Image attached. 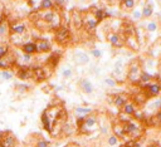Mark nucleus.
I'll return each instance as SVG.
<instances>
[{
	"label": "nucleus",
	"mask_w": 161,
	"mask_h": 147,
	"mask_svg": "<svg viewBox=\"0 0 161 147\" xmlns=\"http://www.w3.org/2000/svg\"><path fill=\"white\" fill-rule=\"evenodd\" d=\"M20 61H21V63H25V64H28V63H31L33 62V55H30V54H23L21 57H20Z\"/></svg>",
	"instance_id": "473e14b6"
},
{
	"label": "nucleus",
	"mask_w": 161,
	"mask_h": 147,
	"mask_svg": "<svg viewBox=\"0 0 161 147\" xmlns=\"http://www.w3.org/2000/svg\"><path fill=\"white\" fill-rule=\"evenodd\" d=\"M120 147H130V145H128V143H126V145H121Z\"/></svg>",
	"instance_id": "c03bdc74"
},
{
	"label": "nucleus",
	"mask_w": 161,
	"mask_h": 147,
	"mask_svg": "<svg viewBox=\"0 0 161 147\" xmlns=\"http://www.w3.org/2000/svg\"><path fill=\"white\" fill-rule=\"evenodd\" d=\"M93 109L91 107H76L74 108V113L77 117H81V116H88V114H92Z\"/></svg>",
	"instance_id": "4be33fe9"
},
{
	"label": "nucleus",
	"mask_w": 161,
	"mask_h": 147,
	"mask_svg": "<svg viewBox=\"0 0 161 147\" xmlns=\"http://www.w3.org/2000/svg\"><path fill=\"white\" fill-rule=\"evenodd\" d=\"M93 16L96 18V20H97V21H102L103 19H106V10H103V9H96Z\"/></svg>",
	"instance_id": "cd10ccee"
},
{
	"label": "nucleus",
	"mask_w": 161,
	"mask_h": 147,
	"mask_svg": "<svg viewBox=\"0 0 161 147\" xmlns=\"http://www.w3.org/2000/svg\"><path fill=\"white\" fill-rule=\"evenodd\" d=\"M8 32H9V24H8V21L2 20V21H0V39H2L3 37H5L8 34Z\"/></svg>",
	"instance_id": "a878e982"
},
{
	"label": "nucleus",
	"mask_w": 161,
	"mask_h": 147,
	"mask_svg": "<svg viewBox=\"0 0 161 147\" xmlns=\"http://www.w3.org/2000/svg\"><path fill=\"white\" fill-rule=\"evenodd\" d=\"M145 29H146V32L147 33H155L157 29H159V23L157 21H155V20H151V21H149L146 25H145Z\"/></svg>",
	"instance_id": "393cba45"
},
{
	"label": "nucleus",
	"mask_w": 161,
	"mask_h": 147,
	"mask_svg": "<svg viewBox=\"0 0 161 147\" xmlns=\"http://www.w3.org/2000/svg\"><path fill=\"white\" fill-rule=\"evenodd\" d=\"M152 80H154V76H152V74H150L147 71H142V72H141L140 82H139L140 85L147 84V83H150V82H152Z\"/></svg>",
	"instance_id": "aec40b11"
},
{
	"label": "nucleus",
	"mask_w": 161,
	"mask_h": 147,
	"mask_svg": "<svg viewBox=\"0 0 161 147\" xmlns=\"http://www.w3.org/2000/svg\"><path fill=\"white\" fill-rule=\"evenodd\" d=\"M137 0H121V8L126 11H132L136 8Z\"/></svg>",
	"instance_id": "6ab92c4d"
},
{
	"label": "nucleus",
	"mask_w": 161,
	"mask_h": 147,
	"mask_svg": "<svg viewBox=\"0 0 161 147\" xmlns=\"http://www.w3.org/2000/svg\"><path fill=\"white\" fill-rule=\"evenodd\" d=\"M131 18L134 20H140L142 19V8H135L131 11Z\"/></svg>",
	"instance_id": "c85d7f7f"
},
{
	"label": "nucleus",
	"mask_w": 161,
	"mask_h": 147,
	"mask_svg": "<svg viewBox=\"0 0 161 147\" xmlns=\"http://www.w3.org/2000/svg\"><path fill=\"white\" fill-rule=\"evenodd\" d=\"M97 127H98V120H97V117H96L93 113L86 116L84 121L78 126L79 132L81 133H86V135L93 132L94 130H97Z\"/></svg>",
	"instance_id": "f257e3e1"
},
{
	"label": "nucleus",
	"mask_w": 161,
	"mask_h": 147,
	"mask_svg": "<svg viewBox=\"0 0 161 147\" xmlns=\"http://www.w3.org/2000/svg\"><path fill=\"white\" fill-rule=\"evenodd\" d=\"M0 143H3L4 146L7 147H17V140L13 135L10 133H7V135H3V133H0Z\"/></svg>",
	"instance_id": "0eeeda50"
},
{
	"label": "nucleus",
	"mask_w": 161,
	"mask_h": 147,
	"mask_svg": "<svg viewBox=\"0 0 161 147\" xmlns=\"http://www.w3.org/2000/svg\"><path fill=\"white\" fill-rule=\"evenodd\" d=\"M91 55L94 57V58H101L102 57V52L98 50V49H92L91 50Z\"/></svg>",
	"instance_id": "ea45409f"
},
{
	"label": "nucleus",
	"mask_w": 161,
	"mask_h": 147,
	"mask_svg": "<svg viewBox=\"0 0 161 147\" xmlns=\"http://www.w3.org/2000/svg\"><path fill=\"white\" fill-rule=\"evenodd\" d=\"M0 147H7V146H4L3 143H0Z\"/></svg>",
	"instance_id": "a18cd8bd"
},
{
	"label": "nucleus",
	"mask_w": 161,
	"mask_h": 147,
	"mask_svg": "<svg viewBox=\"0 0 161 147\" xmlns=\"http://www.w3.org/2000/svg\"><path fill=\"white\" fill-rule=\"evenodd\" d=\"M141 66L139 63V61H134L128 66V71H127V80L131 82L132 84H136L140 82V76H141Z\"/></svg>",
	"instance_id": "20e7f679"
},
{
	"label": "nucleus",
	"mask_w": 161,
	"mask_h": 147,
	"mask_svg": "<svg viewBox=\"0 0 161 147\" xmlns=\"http://www.w3.org/2000/svg\"><path fill=\"white\" fill-rule=\"evenodd\" d=\"M2 20H3V18H0V21H2Z\"/></svg>",
	"instance_id": "49530a36"
},
{
	"label": "nucleus",
	"mask_w": 161,
	"mask_h": 147,
	"mask_svg": "<svg viewBox=\"0 0 161 147\" xmlns=\"http://www.w3.org/2000/svg\"><path fill=\"white\" fill-rule=\"evenodd\" d=\"M66 2H67V0H55L54 4L58 5V7H63L64 4H66Z\"/></svg>",
	"instance_id": "79ce46f5"
},
{
	"label": "nucleus",
	"mask_w": 161,
	"mask_h": 147,
	"mask_svg": "<svg viewBox=\"0 0 161 147\" xmlns=\"http://www.w3.org/2000/svg\"><path fill=\"white\" fill-rule=\"evenodd\" d=\"M14 59H15V57H13L12 54H7L5 57L3 58H0V69H3V71H7L10 66L14 64Z\"/></svg>",
	"instance_id": "1a4fd4ad"
},
{
	"label": "nucleus",
	"mask_w": 161,
	"mask_h": 147,
	"mask_svg": "<svg viewBox=\"0 0 161 147\" xmlns=\"http://www.w3.org/2000/svg\"><path fill=\"white\" fill-rule=\"evenodd\" d=\"M9 30L13 33V34H24L25 30H26V24L24 21H15V23H12L9 25Z\"/></svg>",
	"instance_id": "423d86ee"
},
{
	"label": "nucleus",
	"mask_w": 161,
	"mask_h": 147,
	"mask_svg": "<svg viewBox=\"0 0 161 147\" xmlns=\"http://www.w3.org/2000/svg\"><path fill=\"white\" fill-rule=\"evenodd\" d=\"M40 121H42V125H43V128L48 132V133H52L53 131V123L50 122V120L48 118V116L45 113V111L42 113V117H40Z\"/></svg>",
	"instance_id": "a211bd4d"
},
{
	"label": "nucleus",
	"mask_w": 161,
	"mask_h": 147,
	"mask_svg": "<svg viewBox=\"0 0 161 147\" xmlns=\"http://www.w3.org/2000/svg\"><path fill=\"white\" fill-rule=\"evenodd\" d=\"M21 50L25 54L33 55L34 53H37V43L33 42V40H28V42H25V43L21 44Z\"/></svg>",
	"instance_id": "9d476101"
},
{
	"label": "nucleus",
	"mask_w": 161,
	"mask_h": 147,
	"mask_svg": "<svg viewBox=\"0 0 161 147\" xmlns=\"http://www.w3.org/2000/svg\"><path fill=\"white\" fill-rule=\"evenodd\" d=\"M146 98H156L161 94V83L159 80H152L147 84L141 85Z\"/></svg>",
	"instance_id": "7ed1b4c3"
},
{
	"label": "nucleus",
	"mask_w": 161,
	"mask_h": 147,
	"mask_svg": "<svg viewBox=\"0 0 161 147\" xmlns=\"http://www.w3.org/2000/svg\"><path fill=\"white\" fill-rule=\"evenodd\" d=\"M54 0H42L40 2V5H39V9L40 10H52L54 8Z\"/></svg>",
	"instance_id": "b1692460"
},
{
	"label": "nucleus",
	"mask_w": 161,
	"mask_h": 147,
	"mask_svg": "<svg viewBox=\"0 0 161 147\" xmlns=\"http://www.w3.org/2000/svg\"><path fill=\"white\" fill-rule=\"evenodd\" d=\"M37 147H49V141H47V140H38L37 141Z\"/></svg>",
	"instance_id": "e433bc0d"
},
{
	"label": "nucleus",
	"mask_w": 161,
	"mask_h": 147,
	"mask_svg": "<svg viewBox=\"0 0 161 147\" xmlns=\"http://www.w3.org/2000/svg\"><path fill=\"white\" fill-rule=\"evenodd\" d=\"M132 117L135 118V121H137V122H141V121L145 120V114H144L142 112H140V111H136L135 114H134Z\"/></svg>",
	"instance_id": "f704fd0d"
},
{
	"label": "nucleus",
	"mask_w": 161,
	"mask_h": 147,
	"mask_svg": "<svg viewBox=\"0 0 161 147\" xmlns=\"http://www.w3.org/2000/svg\"><path fill=\"white\" fill-rule=\"evenodd\" d=\"M17 77L21 80H26V79H30L33 78V71H31L29 67L24 66L23 68H20L18 72H17Z\"/></svg>",
	"instance_id": "9b49d317"
},
{
	"label": "nucleus",
	"mask_w": 161,
	"mask_h": 147,
	"mask_svg": "<svg viewBox=\"0 0 161 147\" xmlns=\"http://www.w3.org/2000/svg\"><path fill=\"white\" fill-rule=\"evenodd\" d=\"M122 69H123V61H122V59H118V61L115 63V69H113V72H115V74L120 76L121 72H122Z\"/></svg>",
	"instance_id": "c756f323"
},
{
	"label": "nucleus",
	"mask_w": 161,
	"mask_h": 147,
	"mask_svg": "<svg viewBox=\"0 0 161 147\" xmlns=\"http://www.w3.org/2000/svg\"><path fill=\"white\" fill-rule=\"evenodd\" d=\"M98 21L96 20L94 16H87L86 20H84V26L88 29V30H92V29H94L96 26H97Z\"/></svg>",
	"instance_id": "5701e85b"
},
{
	"label": "nucleus",
	"mask_w": 161,
	"mask_h": 147,
	"mask_svg": "<svg viewBox=\"0 0 161 147\" xmlns=\"http://www.w3.org/2000/svg\"><path fill=\"white\" fill-rule=\"evenodd\" d=\"M105 84L107 85V87H111V88H113V87H116L117 85V80L115 79V78H112V77H108V78H105Z\"/></svg>",
	"instance_id": "2f4dec72"
},
{
	"label": "nucleus",
	"mask_w": 161,
	"mask_h": 147,
	"mask_svg": "<svg viewBox=\"0 0 161 147\" xmlns=\"http://www.w3.org/2000/svg\"><path fill=\"white\" fill-rule=\"evenodd\" d=\"M154 14V7L151 3H146L144 7H142V18L144 19H149L151 18Z\"/></svg>",
	"instance_id": "412c9836"
},
{
	"label": "nucleus",
	"mask_w": 161,
	"mask_h": 147,
	"mask_svg": "<svg viewBox=\"0 0 161 147\" xmlns=\"http://www.w3.org/2000/svg\"><path fill=\"white\" fill-rule=\"evenodd\" d=\"M55 37H57V40L59 43H64V42H67L69 39L71 34H69V30L67 28H59L57 30V33H55Z\"/></svg>",
	"instance_id": "4468645a"
},
{
	"label": "nucleus",
	"mask_w": 161,
	"mask_h": 147,
	"mask_svg": "<svg viewBox=\"0 0 161 147\" xmlns=\"http://www.w3.org/2000/svg\"><path fill=\"white\" fill-rule=\"evenodd\" d=\"M62 76H63L64 78H69V77H72V69H71V68L63 69V71H62Z\"/></svg>",
	"instance_id": "58836bf2"
},
{
	"label": "nucleus",
	"mask_w": 161,
	"mask_h": 147,
	"mask_svg": "<svg viewBox=\"0 0 161 147\" xmlns=\"http://www.w3.org/2000/svg\"><path fill=\"white\" fill-rule=\"evenodd\" d=\"M107 40L115 48H121L125 44V39L117 32H108L107 33Z\"/></svg>",
	"instance_id": "39448f33"
},
{
	"label": "nucleus",
	"mask_w": 161,
	"mask_h": 147,
	"mask_svg": "<svg viewBox=\"0 0 161 147\" xmlns=\"http://www.w3.org/2000/svg\"><path fill=\"white\" fill-rule=\"evenodd\" d=\"M100 131L102 135H108V126L107 125H101L100 126Z\"/></svg>",
	"instance_id": "a19ab883"
},
{
	"label": "nucleus",
	"mask_w": 161,
	"mask_h": 147,
	"mask_svg": "<svg viewBox=\"0 0 161 147\" xmlns=\"http://www.w3.org/2000/svg\"><path fill=\"white\" fill-rule=\"evenodd\" d=\"M149 147H150V146H149Z\"/></svg>",
	"instance_id": "de8ad7c7"
},
{
	"label": "nucleus",
	"mask_w": 161,
	"mask_h": 147,
	"mask_svg": "<svg viewBox=\"0 0 161 147\" xmlns=\"http://www.w3.org/2000/svg\"><path fill=\"white\" fill-rule=\"evenodd\" d=\"M52 50V44L45 40V39H40L39 42H37V53H47Z\"/></svg>",
	"instance_id": "dca6fc26"
},
{
	"label": "nucleus",
	"mask_w": 161,
	"mask_h": 147,
	"mask_svg": "<svg viewBox=\"0 0 161 147\" xmlns=\"http://www.w3.org/2000/svg\"><path fill=\"white\" fill-rule=\"evenodd\" d=\"M112 132H113V135H115L116 137H118V138L125 140V138L127 137L126 133H125V130H123V125H122L121 122H116V123L112 125Z\"/></svg>",
	"instance_id": "2eb2a0df"
},
{
	"label": "nucleus",
	"mask_w": 161,
	"mask_h": 147,
	"mask_svg": "<svg viewBox=\"0 0 161 147\" xmlns=\"http://www.w3.org/2000/svg\"><path fill=\"white\" fill-rule=\"evenodd\" d=\"M107 145L110 147H117L120 145V138L116 137L113 133L112 135H108V137H107Z\"/></svg>",
	"instance_id": "bb28decb"
},
{
	"label": "nucleus",
	"mask_w": 161,
	"mask_h": 147,
	"mask_svg": "<svg viewBox=\"0 0 161 147\" xmlns=\"http://www.w3.org/2000/svg\"><path fill=\"white\" fill-rule=\"evenodd\" d=\"M9 53V47L7 44H0V58L5 57Z\"/></svg>",
	"instance_id": "72a5a7b5"
},
{
	"label": "nucleus",
	"mask_w": 161,
	"mask_h": 147,
	"mask_svg": "<svg viewBox=\"0 0 161 147\" xmlns=\"http://www.w3.org/2000/svg\"><path fill=\"white\" fill-rule=\"evenodd\" d=\"M62 90H63V87H62V85H59V87H57V88H55V91H62Z\"/></svg>",
	"instance_id": "37998d69"
},
{
	"label": "nucleus",
	"mask_w": 161,
	"mask_h": 147,
	"mask_svg": "<svg viewBox=\"0 0 161 147\" xmlns=\"http://www.w3.org/2000/svg\"><path fill=\"white\" fill-rule=\"evenodd\" d=\"M121 111H122L123 114H126V116H128V117H132V116L135 114V112L137 111V106H136L134 102L128 101V102L121 108Z\"/></svg>",
	"instance_id": "ddd939ff"
},
{
	"label": "nucleus",
	"mask_w": 161,
	"mask_h": 147,
	"mask_svg": "<svg viewBox=\"0 0 161 147\" xmlns=\"http://www.w3.org/2000/svg\"><path fill=\"white\" fill-rule=\"evenodd\" d=\"M122 125H123L125 133L128 137H131V138L135 140V138H139L142 135V127L137 121L130 120V121H127L126 123H122Z\"/></svg>",
	"instance_id": "f03ea898"
},
{
	"label": "nucleus",
	"mask_w": 161,
	"mask_h": 147,
	"mask_svg": "<svg viewBox=\"0 0 161 147\" xmlns=\"http://www.w3.org/2000/svg\"><path fill=\"white\" fill-rule=\"evenodd\" d=\"M127 102H128V97H127L126 94H122V93L115 94L113 98H112V103H113L115 107H117V108H122Z\"/></svg>",
	"instance_id": "f8f14e48"
},
{
	"label": "nucleus",
	"mask_w": 161,
	"mask_h": 147,
	"mask_svg": "<svg viewBox=\"0 0 161 147\" xmlns=\"http://www.w3.org/2000/svg\"><path fill=\"white\" fill-rule=\"evenodd\" d=\"M73 59H74V62H76L77 64L83 66V64H87V63L89 62V57H88L87 53H84V52H82V50H77V52L74 53V55H73Z\"/></svg>",
	"instance_id": "6e6552de"
},
{
	"label": "nucleus",
	"mask_w": 161,
	"mask_h": 147,
	"mask_svg": "<svg viewBox=\"0 0 161 147\" xmlns=\"http://www.w3.org/2000/svg\"><path fill=\"white\" fill-rule=\"evenodd\" d=\"M0 78L2 79H4V80H10L12 78H13V73L10 72V71H2L0 72Z\"/></svg>",
	"instance_id": "7c9ffc66"
},
{
	"label": "nucleus",
	"mask_w": 161,
	"mask_h": 147,
	"mask_svg": "<svg viewBox=\"0 0 161 147\" xmlns=\"http://www.w3.org/2000/svg\"><path fill=\"white\" fill-rule=\"evenodd\" d=\"M17 90H18L19 93H24V92L29 91V85H26V84H20V85L17 87Z\"/></svg>",
	"instance_id": "4c0bfd02"
},
{
	"label": "nucleus",
	"mask_w": 161,
	"mask_h": 147,
	"mask_svg": "<svg viewBox=\"0 0 161 147\" xmlns=\"http://www.w3.org/2000/svg\"><path fill=\"white\" fill-rule=\"evenodd\" d=\"M79 87H81V90L86 93V94H91L93 92V84L91 83V80L88 79H81L79 80Z\"/></svg>",
	"instance_id": "f3484780"
},
{
	"label": "nucleus",
	"mask_w": 161,
	"mask_h": 147,
	"mask_svg": "<svg viewBox=\"0 0 161 147\" xmlns=\"http://www.w3.org/2000/svg\"><path fill=\"white\" fill-rule=\"evenodd\" d=\"M40 2H42V0H28L29 5H30L31 8H33V9H39Z\"/></svg>",
	"instance_id": "c9c22d12"
}]
</instances>
